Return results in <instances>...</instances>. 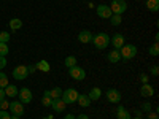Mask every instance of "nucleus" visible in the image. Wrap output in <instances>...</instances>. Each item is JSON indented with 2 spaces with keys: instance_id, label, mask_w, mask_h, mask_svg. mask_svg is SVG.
Here are the masks:
<instances>
[{
  "instance_id": "obj_12",
  "label": "nucleus",
  "mask_w": 159,
  "mask_h": 119,
  "mask_svg": "<svg viewBox=\"0 0 159 119\" xmlns=\"http://www.w3.org/2000/svg\"><path fill=\"white\" fill-rule=\"evenodd\" d=\"M110 43L113 45L115 49H119V48L124 45V35H123V33H115V35H111Z\"/></svg>"
},
{
  "instance_id": "obj_34",
  "label": "nucleus",
  "mask_w": 159,
  "mask_h": 119,
  "mask_svg": "<svg viewBox=\"0 0 159 119\" xmlns=\"http://www.w3.org/2000/svg\"><path fill=\"white\" fill-rule=\"evenodd\" d=\"M5 67H7V57L0 56V70H2V68H5Z\"/></svg>"
},
{
  "instance_id": "obj_20",
  "label": "nucleus",
  "mask_w": 159,
  "mask_h": 119,
  "mask_svg": "<svg viewBox=\"0 0 159 119\" xmlns=\"http://www.w3.org/2000/svg\"><path fill=\"white\" fill-rule=\"evenodd\" d=\"M107 57H108V60H110L111 64H118L119 60H121V54H119V51H118V49H113V51H110Z\"/></svg>"
},
{
  "instance_id": "obj_31",
  "label": "nucleus",
  "mask_w": 159,
  "mask_h": 119,
  "mask_svg": "<svg viewBox=\"0 0 159 119\" xmlns=\"http://www.w3.org/2000/svg\"><path fill=\"white\" fill-rule=\"evenodd\" d=\"M8 107H10V102L8 100H0V110H8Z\"/></svg>"
},
{
  "instance_id": "obj_32",
  "label": "nucleus",
  "mask_w": 159,
  "mask_h": 119,
  "mask_svg": "<svg viewBox=\"0 0 159 119\" xmlns=\"http://www.w3.org/2000/svg\"><path fill=\"white\" fill-rule=\"evenodd\" d=\"M0 119H11V116L7 110H0Z\"/></svg>"
},
{
  "instance_id": "obj_41",
  "label": "nucleus",
  "mask_w": 159,
  "mask_h": 119,
  "mask_svg": "<svg viewBox=\"0 0 159 119\" xmlns=\"http://www.w3.org/2000/svg\"><path fill=\"white\" fill-rule=\"evenodd\" d=\"M64 119H75V116H73V114H70V113H67V114L64 116Z\"/></svg>"
},
{
  "instance_id": "obj_25",
  "label": "nucleus",
  "mask_w": 159,
  "mask_h": 119,
  "mask_svg": "<svg viewBox=\"0 0 159 119\" xmlns=\"http://www.w3.org/2000/svg\"><path fill=\"white\" fill-rule=\"evenodd\" d=\"M51 102H52V99L49 97V94H48V89L43 92V99H42V103H43V107H51Z\"/></svg>"
},
{
  "instance_id": "obj_17",
  "label": "nucleus",
  "mask_w": 159,
  "mask_h": 119,
  "mask_svg": "<svg viewBox=\"0 0 159 119\" xmlns=\"http://www.w3.org/2000/svg\"><path fill=\"white\" fill-rule=\"evenodd\" d=\"M116 119H132V117H130L129 111L124 107H118V110H116Z\"/></svg>"
},
{
  "instance_id": "obj_15",
  "label": "nucleus",
  "mask_w": 159,
  "mask_h": 119,
  "mask_svg": "<svg viewBox=\"0 0 159 119\" xmlns=\"http://www.w3.org/2000/svg\"><path fill=\"white\" fill-rule=\"evenodd\" d=\"M88 97L91 99V102H96V100H99V99L102 97V90H100V87H92V89L89 90Z\"/></svg>"
},
{
  "instance_id": "obj_40",
  "label": "nucleus",
  "mask_w": 159,
  "mask_h": 119,
  "mask_svg": "<svg viewBox=\"0 0 159 119\" xmlns=\"http://www.w3.org/2000/svg\"><path fill=\"white\" fill-rule=\"evenodd\" d=\"M7 95H5V89H0V100H3Z\"/></svg>"
},
{
  "instance_id": "obj_22",
  "label": "nucleus",
  "mask_w": 159,
  "mask_h": 119,
  "mask_svg": "<svg viewBox=\"0 0 159 119\" xmlns=\"http://www.w3.org/2000/svg\"><path fill=\"white\" fill-rule=\"evenodd\" d=\"M21 27H22V21H21V19L15 18V19H11V21H10V29H11L13 32H16V30H19Z\"/></svg>"
},
{
  "instance_id": "obj_28",
  "label": "nucleus",
  "mask_w": 159,
  "mask_h": 119,
  "mask_svg": "<svg viewBox=\"0 0 159 119\" xmlns=\"http://www.w3.org/2000/svg\"><path fill=\"white\" fill-rule=\"evenodd\" d=\"M8 86V76L0 72V89H5Z\"/></svg>"
},
{
  "instance_id": "obj_36",
  "label": "nucleus",
  "mask_w": 159,
  "mask_h": 119,
  "mask_svg": "<svg viewBox=\"0 0 159 119\" xmlns=\"http://www.w3.org/2000/svg\"><path fill=\"white\" fill-rule=\"evenodd\" d=\"M140 81H142V84L148 83V75H147V73H142V75H140Z\"/></svg>"
},
{
  "instance_id": "obj_44",
  "label": "nucleus",
  "mask_w": 159,
  "mask_h": 119,
  "mask_svg": "<svg viewBox=\"0 0 159 119\" xmlns=\"http://www.w3.org/2000/svg\"><path fill=\"white\" fill-rule=\"evenodd\" d=\"M43 119H48V117H43Z\"/></svg>"
},
{
  "instance_id": "obj_21",
  "label": "nucleus",
  "mask_w": 159,
  "mask_h": 119,
  "mask_svg": "<svg viewBox=\"0 0 159 119\" xmlns=\"http://www.w3.org/2000/svg\"><path fill=\"white\" fill-rule=\"evenodd\" d=\"M145 5H147V8L151 11V13H156L159 10V0H147L145 2Z\"/></svg>"
},
{
  "instance_id": "obj_1",
  "label": "nucleus",
  "mask_w": 159,
  "mask_h": 119,
  "mask_svg": "<svg viewBox=\"0 0 159 119\" xmlns=\"http://www.w3.org/2000/svg\"><path fill=\"white\" fill-rule=\"evenodd\" d=\"M119 51V54H121V59H124V60H132L135 56H137V46L135 45H123L121 48L118 49Z\"/></svg>"
},
{
  "instance_id": "obj_37",
  "label": "nucleus",
  "mask_w": 159,
  "mask_h": 119,
  "mask_svg": "<svg viewBox=\"0 0 159 119\" xmlns=\"http://www.w3.org/2000/svg\"><path fill=\"white\" fill-rule=\"evenodd\" d=\"M142 108H143L145 111H148V113H150V111H151V103H150V102H145Z\"/></svg>"
},
{
  "instance_id": "obj_16",
  "label": "nucleus",
  "mask_w": 159,
  "mask_h": 119,
  "mask_svg": "<svg viewBox=\"0 0 159 119\" xmlns=\"http://www.w3.org/2000/svg\"><path fill=\"white\" fill-rule=\"evenodd\" d=\"M76 103L80 105V107H83V108H88L89 105H91V99H89L86 94H80V95H78Z\"/></svg>"
},
{
  "instance_id": "obj_3",
  "label": "nucleus",
  "mask_w": 159,
  "mask_h": 119,
  "mask_svg": "<svg viewBox=\"0 0 159 119\" xmlns=\"http://www.w3.org/2000/svg\"><path fill=\"white\" fill-rule=\"evenodd\" d=\"M78 90L76 89H65V90H62V95H61V99L65 102V105H73V103H76V100H78Z\"/></svg>"
},
{
  "instance_id": "obj_43",
  "label": "nucleus",
  "mask_w": 159,
  "mask_h": 119,
  "mask_svg": "<svg viewBox=\"0 0 159 119\" xmlns=\"http://www.w3.org/2000/svg\"><path fill=\"white\" fill-rule=\"evenodd\" d=\"M132 119H142V117H139V116H135V117H132Z\"/></svg>"
},
{
  "instance_id": "obj_11",
  "label": "nucleus",
  "mask_w": 159,
  "mask_h": 119,
  "mask_svg": "<svg viewBox=\"0 0 159 119\" xmlns=\"http://www.w3.org/2000/svg\"><path fill=\"white\" fill-rule=\"evenodd\" d=\"M140 95L145 97V99H150L154 95V87L150 84V83H145L140 86Z\"/></svg>"
},
{
  "instance_id": "obj_14",
  "label": "nucleus",
  "mask_w": 159,
  "mask_h": 119,
  "mask_svg": "<svg viewBox=\"0 0 159 119\" xmlns=\"http://www.w3.org/2000/svg\"><path fill=\"white\" fill-rule=\"evenodd\" d=\"M92 37H94V35H92L89 30H81V32L78 33V42L83 43V45L91 43V42H92Z\"/></svg>"
},
{
  "instance_id": "obj_35",
  "label": "nucleus",
  "mask_w": 159,
  "mask_h": 119,
  "mask_svg": "<svg viewBox=\"0 0 159 119\" xmlns=\"http://www.w3.org/2000/svg\"><path fill=\"white\" fill-rule=\"evenodd\" d=\"M150 72H151V75H153V76H157V75H159V67H157V65H153Z\"/></svg>"
},
{
  "instance_id": "obj_10",
  "label": "nucleus",
  "mask_w": 159,
  "mask_h": 119,
  "mask_svg": "<svg viewBox=\"0 0 159 119\" xmlns=\"http://www.w3.org/2000/svg\"><path fill=\"white\" fill-rule=\"evenodd\" d=\"M107 99L110 103H119L121 102V92H119L118 89H108L107 90Z\"/></svg>"
},
{
  "instance_id": "obj_2",
  "label": "nucleus",
  "mask_w": 159,
  "mask_h": 119,
  "mask_svg": "<svg viewBox=\"0 0 159 119\" xmlns=\"http://www.w3.org/2000/svg\"><path fill=\"white\" fill-rule=\"evenodd\" d=\"M92 43H94V46L97 49H105V48H108V45H110V37L105 32H100V33L92 37Z\"/></svg>"
},
{
  "instance_id": "obj_42",
  "label": "nucleus",
  "mask_w": 159,
  "mask_h": 119,
  "mask_svg": "<svg viewBox=\"0 0 159 119\" xmlns=\"http://www.w3.org/2000/svg\"><path fill=\"white\" fill-rule=\"evenodd\" d=\"M11 119H21V117H18V116H11Z\"/></svg>"
},
{
  "instance_id": "obj_39",
  "label": "nucleus",
  "mask_w": 159,
  "mask_h": 119,
  "mask_svg": "<svg viewBox=\"0 0 159 119\" xmlns=\"http://www.w3.org/2000/svg\"><path fill=\"white\" fill-rule=\"evenodd\" d=\"M75 119H89V117H88L86 114H83V113H81V114H78V116H75Z\"/></svg>"
},
{
  "instance_id": "obj_23",
  "label": "nucleus",
  "mask_w": 159,
  "mask_h": 119,
  "mask_svg": "<svg viewBox=\"0 0 159 119\" xmlns=\"http://www.w3.org/2000/svg\"><path fill=\"white\" fill-rule=\"evenodd\" d=\"M48 94H49L51 99H61V95H62V89H61V87H52L51 90H48Z\"/></svg>"
},
{
  "instance_id": "obj_7",
  "label": "nucleus",
  "mask_w": 159,
  "mask_h": 119,
  "mask_svg": "<svg viewBox=\"0 0 159 119\" xmlns=\"http://www.w3.org/2000/svg\"><path fill=\"white\" fill-rule=\"evenodd\" d=\"M29 76V70L25 65H18V67L13 70V78L18 79V81H22V79H25Z\"/></svg>"
},
{
  "instance_id": "obj_24",
  "label": "nucleus",
  "mask_w": 159,
  "mask_h": 119,
  "mask_svg": "<svg viewBox=\"0 0 159 119\" xmlns=\"http://www.w3.org/2000/svg\"><path fill=\"white\" fill-rule=\"evenodd\" d=\"M64 64H65V67H67V68L75 67V65H76V57L75 56H67L65 60H64Z\"/></svg>"
},
{
  "instance_id": "obj_26",
  "label": "nucleus",
  "mask_w": 159,
  "mask_h": 119,
  "mask_svg": "<svg viewBox=\"0 0 159 119\" xmlns=\"http://www.w3.org/2000/svg\"><path fill=\"white\" fill-rule=\"evenodd\" d=\"M148 52H150V56H153V57L159 56V45H157V43L151 45V46L148 48Z\"/></svg>"
},
{
  "instance_id": "obj_5",
  "label": "nucleus",
  "mask_w": 159,
  "mask_h": 119,
  "mask_svg": "<svg viewBox=\"0 0 159 119\" xmlns=\"http://www.w3.org/2000/svg\"><path fill=\"white\" fill-rule=\"evenodd\" d=\"M69 75H70V78L75 79V81H83V79L86 78V70L78 67V65H75V67L69 68Z\"/></svg>"
},
{
  "instance_id": "obj_8",
  "label": "nucleus",
  "mask_w": 159,
  "mask_h": 119,
  "mask_svg": "<svg viewBox=\"0 0 159 119\" xmlns=\"http://www.w3.org/2000/svg\"><path fill=\"white\" fill-rule=\"evenodd\" d=\"M18 97H19V102L22 103V105H25V103H30L32 102V92H30V89H27V87H22L21 90H18Z\"/></svg>"
},
{
  "instance_id": "obj_29",
  "label": "nucleus",
  "mask_w": 159,
  "mask_h": 119,
  "mask_svg": "<svg viewBox=\"0 0 159 119\" xmlns=\"http://www.w3.org/2000/svg\"><path fill=\"white\" fill-rule=\"evenodd\" d=\"M10 52V48H8V45L7 43H0V56H3V57H7V54Z\"/></svg>"
},
{
  "instance_id": "obj_27",
  "label": "nucleus",
  "mask_w": 159,
  "mask_h": 119,
  "mask_svg": "<svg viewBox=\"0 0 159 119\" xmlns=\"http://www.w3.org/2000/svg\"><path fill=\"white\" fill-rule=\"evenodd\" d=\"M110 21H111V25H115V27H118V25L123 22V19H121V15H111Z\"/></svg>"
},
{
  "instance_id": "obj_9",
  "label": "nucleus",
  "mask_w": 159,
  "mask_h": 119,
  "mask_svg": "<svg viewBox=\"0 0 159 119\" xmlns=\"http://www.w3.org/2000/svg\"><path fill=\"white\" fill-rule=\"evenodd\" d=\"M96 11H97V16L102 18V19H110L111 15H113L108 5H99V7L96 8Z\"/></svg>"
},
{
  "instance_id": "obj_4",
  "label": "nucleus",
  "mask_w": 159,
  "mask_h": 119,
  "mask_svg": "<svg viewBox=\"0 0 159 119\" xmlns=\"http://www.w3.org/2000/svg\"><path fill=\"white\" fill-rule=\"evenodd\" d=\"M110 10H111L113 15H121V16H123V13L127 10V3H126V0H111Z\"/></svg>"
},
{
  "instance_id": "obj_19",
  "label": "nucleus",
  "mask_w": 159,
  "mask_h": 119,
  "mask_svg": "<svg viewBox=\"0 0 159 119\" xmlns=\"http://www.w3.org/2000/svg\"><path fill=\"white\" fill-rule=\"evenodd\" d=\"M5 95L10 97V99H15V97L18 95V87L13 86V84H8V86L5 87Z\"/></svg>"
},
{
  "instance_id": "obj_18",
  "label": "nucleus",
  "mask_w": 159,
  "mask_h": 119,
  "mask_svg": "<svg viewBox=\"0 0 159 119\" xmlns=\"http://www.w3.org/2000/svg\"><path fill=\"white\" fill-rule=\"evenodd\" d=\"M35 67H37V70L45 72V73H48V72L51 70V65L48 64V60H38V62L35 64Z\"/></svg>"
},
{
  "instance_id": "obj_13",
  "label": "nucleus",
  "mask_w": 159,
  "mask_h": 119,
  "mask_svg": "<svg viewBox=\"0 0 159 119\" xmlns=\"http://www.w3.org/2000/svg\"><path fill=\"white\" fill-rule=\"evenodd\" d=\"M65 102L62 100V99H52V102H51V108L54 110L56 113H61V111H65Z\"/></svg>"
},
{
  "instance_id": "obj_33",
  "label": "nucleus",
  "mask_w": 159,
  "mask_h": 119,
  "mask_svg": "<svg viewBox=\"0 0 159 119\" xmlns=\"http://www.w3.org/2000/svg\"><path fill=\"white\" fill-rule=\"evenodd\" d=\"M147 119H159V114L156 111H150L148 116H147Z\"/></svg>"
},
{
  "instance_id": "obj_6",
  "label": "nucleus",
  "mask_w": 159,
  "mask_h": 119,
  "mask_svg": "<svg viewBox=\"0 0 159 119\" xmlns=\"http://www.w3.org/2000/svg\"><path fill=\"white\" fill-rule=\"evenodd\" d=\"M8 110H10V113H11L13 116H18V117H21V116L24 114V105H22L19 100L10 102V107H8Z\"/></svg>"
},
{
  "instance_id": "obj_38",
  "label": "nucleus",
  "mask_w": 159,
  "mask_h": 119,
  "mask_svg": "<svg viewBox=\"0 0 159 119\" xmlns=\"http://www.w3.org/2000/svg\"><path fill=\"white\" fill-rule=\"evenodd\" d=\"M27 70H29V73H35L37 67H35V65H29V67H27Z\"/></svg>"
},
{
  "instance_id": "obj_30",
  "label": "nucleus",
  "mask_w": 159,
  "mask_h": 119,
  "mask_svg": "<svg viewBox=\"0 0 159 119\" xmlns=\"http://www.w3.org/2000/svg\"><path fill=\"white\" fill-rule=\"evenodd\" d=\"M8 40H10V33L8 32H0V43H8Z\"/></svg>"
}]
</instances>
